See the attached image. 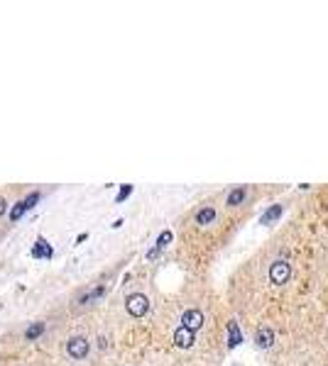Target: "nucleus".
Returning a JSON list of instances; mask_svg holds the SVG:
<instances>
[{"mask_svg":"<svg viewBox=\"0 0 328 366\" xmlns=\"http://www.w3.org/2000/svg\"><path fill=\"white\" fill-rule=\"evenodd\" d=\"M42 332H44V322H32L30 327L25 330V339H27V342H34Z\"/></svg>","mask_w":328,"mask_h":366,"instance_id":"nucleus-14","label":"nucleus"},{"mask_svg":"<svg viewBox=\"0 0 328 366\" xmlns=\"http://www.w3.org/2000/svg\"><path fill=\"white\" fill-rule=\"evenodd\" d=\"M213 220H216V210L213 208H204V210L196 213V222L199 225H211Z\"/></svg>","mask_w":328,"mask_h":366,"instance_id":"nucleus-12","label":"nucleus"},{"mask_svg":"<svg viewBox=\"0 0 328 366\" xmlns=\"http://www.w3.org/2000/svg\"><path fill=\"white\" fill-rule=\"evenodd\" d=\"M32 256H34V259L49 261V259L54 256V249H52V244H49L44 237H37V242H34V247H32Z\"/></svg>","mask_w":328,"mask_h":366,"instance_id":"nucleus-5","label":"nucleus"},{"mask_svg":"<svg viewBox=\"0 0 328 366\" xmlns=\"http://www.w3.org/2000/svg\"><path fill=\"white\" fill-rule=\"evenodd\" d=\"M130 193H132V186H130V183H125V186L120 188V193H118V198H115V200H118V203H122V200L130 196Z\"/></svg>","mask_w":328,"mask_h":366,"instance_id":"nucleus-17","label":"nucleus"},{"mask_svg":"<svg viewBox=\"0 0 328 366\" xmlns=\"http://www.w3.org/2000/svg\"><path fill=\"white\" fill-rule=\"evenodd\" d=\"M89 349H91V344L86 337H71L66 342V354L71 359H76V362L79 359H86L89 357Z\"/></svg>","mask_w":328,"mask_h":366,"instance_id":"nucleus-3","label":"nucleus"},{"mask_svg":"<svg viewBox=\"0 0 328 366\" xmlns=\"http://www.w3.org/2000/svg\"><path fill=\"white\" fill-rule=\"evenodd\" d=\"M279 215H282V205H272L267 213H265V215L260 218V225H269V222H274V220H277Z\"/></svg>","mask_w":328,"mask_h":366,"instance_id":"nucleus-13","label":"nucleus"},{"mask_svg":"<svg viewBox=\"0 0 328 366\" xmlns=\"http://www.w3.org/2000/svg\"><path fill=\"white\" fill-rule=\"evenodd\" d=\"M5 208H7V203H5V198L0 196V215H2V213H5Z\"/></svg>","mask_w":328,"mask_h":366,"instance_id":"nucleus-18","label":"nucleus"},{"mask_svg":"<svg viewBox=\"0 0 328 366\" xmlns=\"http://www.w3.org/2000/svg\"><path fill=\"white\" fill-rule=\"evenodd\" d=\"M86 239H89V234H79V237H76V244H81V242H86Z\"/></svg>","mask_w":328,"mask_h":366,"instance_id":"nucleus-19","label":"nucleus"},{"mask_svg":"<svg viewBox=\"0 0 328 366\" xmlns=\"http://www.w3.org/2000/svg\"><path fill=\"white\" fill-rule=\"evenodd\" d=\"M125 308H127V312H130L132 317H142V315L149 310L147 295H142V293H132V295H127V298H125Z\"/></svg>","mask_w":328,"mask_h":366,"instance_id":"nucleus-2","label":"nucleus"},{"mask_svg":"<svg viewBox=\"0 0 328 366\" xmlns=\"http://www.w3.org/2000/svg\"><path fill=\"white\" fill-rule=\"evenodd\" d=\"M245 196H247V191H245L242 186H238V188H233V191L228 193V200H225V205L235 208V205H240V203L245 200Z\"/></svg>","mask_w":328,"mask_h":366,"instance_id":"nucleus-9","label":"nucleus"},{"mask_svg":"<svg viewBox=\"0 0 328 366\" xmlns=\"http://www.w3.org/2000/svg\"><path fill=\"white\" fill-rule=\"evenodd\" d=\"M22 203H25V210H32V208H34V205L39 203V193H37V191H34V193H30V196L25 198Z\"/></svg>","mask_w":328,"mask_h":366,"instance_id":"nucleus-16","label":"nucleus"},{"mask_svg":"<svg viewBox=\"0 0 328 366\" xmlns=\"http://www.w3.org/2000/svg\"><path fill=\"white\" fill-rule=\"evenodd\" d=\"M25 213H27V210H25V203H22V200H17V203H15V208L10 210V220H12V222H17Z\"/></svg>","mask_w":328,"mask_h":366,"instance_id":"nucleus-15","label":"nucleus"},{"mask_svg":"<svg viewBox=\"0 0 328 366\" xmlns=\"http://www.w3.org/2000/svg\"><path fill=\"white\" fill-rule=\"evenodd\" d=\"M255 342H257V347L267 349V347H272V342H274V332H272L269 327H262V330H257V335H255Z\"/></svg>","mask_w":328,"mask_h":366,"instance_id":"nucleus-8","label":"nucleus"},{"mask_svg":"<svg viewBox=\"0 0 328 366\" xmlns=\"http://www.w3.org/2000/svg\"><path fill=\"white\" fill-rule=\"evenodd\" d=\"M240 342H242V335L238 330V322H228V347L233 349V347H238Z\"/></svg>","mask_w":328,"mask_h":366,"instance_id":"nucleus-10","label":"nucleus"},{"mask_svg":"<svg viewBox=\"0 0 328 366\" xmlns=\"http://www.w3.org/2000/svg\"><path fill=\"white\" fill-rule=\"evenodd\" d=\"M103 293H106V286H98V288H93V291H89V293H84V295L79 298V305H89L91 300L101 298Z\"/></svg>","mask_w":328,"mask_h":366,"instance_id":"nucleus-11","label":"nucleus"},{"mask_svg":"<svg viewBox=\"0 0 328 366\" xmlns=\"http://www.w3.org/2000/svg\"><path fill=\"white\" fill-rule=\"evenodd\" d=\"M169 242H172V232H169V229H164V232L159 234V239H157V244H154V247H152V249H149V252H147V259H154L157 254H159V252H162V249H164V247H167V244H169Z\"/></svg>","mask_w":328,"mask_h":366,"instance_id":"nucleus-6","label":"nucleus"},{"mask_svg":"<svg viewBox=\"0 0 328 366\" xmlns=\"http://www.w3.org/2000/svg\"><path fill=\"white\" fill-rule=\"evenodd\" d=\"M289 276H292V266L284 259L272 261V266H269V281L274 283V286H284V283L289 281Z\"/></svg>","mask_w":328,"mask_h":366,"instance_id":"nucleus-1","label":"nucleus"},{"mask_svg":"<svg viewBox=\"0 0 328 366\" xmlns=\"http://www.w3.org/2000/svg\"><path fill=\"white\" fill-rule=\"evenodd\" d=\"M174 342H177V347H181V349H189V347L194 344V332L179 327V330L174 332Z\"/></svg>","mask_w":328,"mask_h":366,"instance_id":"nucleus-7","label":"nucleus"},{"mask_svg":"<svg viewBox=\"0 0 328 366\" xmlns=\"http://www.w3.org/2000/svg\"><path fill=\"white\" fill-rule=\"evenodd\" d=\"M181 327L196 335V332L204 327V312H201V310H196V308L186 310V312L181 315Z\"/></svg>","mask_w":328,"mask_h":366,"instance_id":"nucleus-4","label":"nucleus"}]
</instances>
